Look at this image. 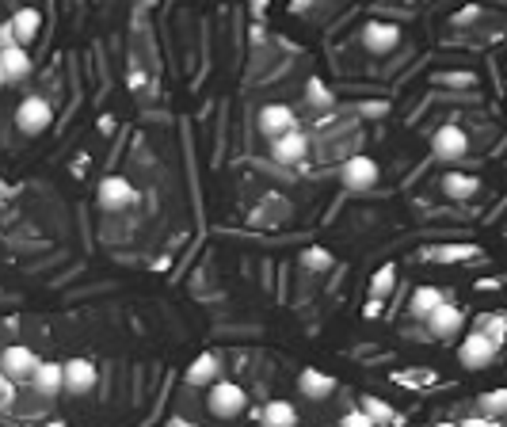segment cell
Returning a JSON list of instances; mask_svg holds the SVG:
<instances>
[{
  "instance_id": "cell-19",
  "label": "cell",
  "mask_w": 507,
  "mask_h": 427,
  "mask_svg": "<svg viewBox=\"0 0 507 427\" xmlns=\"http://www.w3.org/2000/svg\"><path fill=\"white\" fill-rule=\"evenodd\" d=\"M442 302H447V297H442L439 286H416L412 297H409V313H412L416 320H428Z\"/></svg>"
},
{
  "instance_id": "cell-12",
  "label": "cell",
  "mask_w": 507,
  "mask_h": 427,
  "mask_svg": "<svg viewBox=\"0 0 507 427\" xmlns=\"http://www.w3.org/2000/svg\"><path fill=\"white\" fill-rule=\"evenodd\" d=\"M305 153H309V138L302 130H290L271 141V157L279 164H298V161H305Z\"/></svg>"
},
{
  "instance_id": "cell-9",
  "label": "cell",
  "mask_w": 507,
  "mask_h": 427,
  "mask_svg": "<svg viewBox=\"0 0 507 427\" xmlns=\"http://www.w3.org/2000/svg\"><path fill=\"white\" fill-rule=\"evenodd\" d=\"M134 199H138V191L126 176H108L99 183V206L103 210H111V214L126 210V206H134Z\"/></svg>"
},
{
  "instance_id": "cell-11",
  "label": "cell",
  "mask_w": 507,
  "mask_h": 427,
  "mask_svg": "<svg viewBox=\"0 0 507 427\" xmlns=\"http://www.w3.org/2000/svg\"><path fill=\"white\" fill-rule=\"evenodd\" d=\"M363 47L370 54H393L400 47V27L397 24H367L363 27Z\"/></svg>"
},
{
  "instance_id": "cell-3",
  "label": "cell",
  "mask_w": 507,
  "mask_h": 427,
  "mask_svg": "<svg viewBox=\"0 0 507 427\" xmlns=\"http://www.w3.org/2000/svg\"><path fill=\"white\" fill-rule=\"evenodd\" d=\"M496 355H500V344H496L492 336L477 332V328H473V336L461 339V348H458V362H461L466 370H484V367H492Z\"/></svg>"
},
{
  "instance_id": "cell-32",
  "label": "cell",
  "mask_w": 507,
  "mask_h": 427,
  "mask_svg": "<svg viewBox=\"0 0 507 427\" xmlns=\"http://www.w3.org/2000/svg\"><path fill=\"white\" fill-rule=\"evenodd\" d=\"M484 423H489V420H484V416H473V420H461V427H484Z\"/></svg>"
},
{
  "instance_id": "cell-15",
  "label": "cell",
  "mask_w": 507,
  "mask_h": 427,
  "mask_svg": "<svg viewBox=\"0 0 507 427\" xmlns=\"http://www.w3.org/2000/svg\"><path fill=\"white\" fill-rule=\"evenodd\" d=\"M8 24H12V31H16V42L27 50L31 42L38 38V31H42V12H38V8H19V12L8 19Z\"/></svg>"
},
{
  "instance_id": "cell-22",
  "label": "cell",
  "mask_w": 507,
  "mask_h": 427,
  "mask_svg": "<svg viewBox=\"0 0 507 427\" xmlns=\"http://www.w3.org/2000/svg\"><path fill=\"white\" fill-rule=\"evenodd\" d=\"M428 255L431 260H442V264H461V260H473L481 252H477V245H447V248H431Z\"/></svg>"
},
{
  "instance_id": "cell-28",
  "label": "cell",
  "mask_w": 507,
  "mask_h": 427,
  "mask_svg": "<svg viewBox=\"0 0 507 427\" xmlns=\"http://www.w3.org/2000/svg\"><path fill=\"white\" fill-rule=\"evenodd\" d=\"M8 47H19L16 31H12V24H0V50H8Z\"/></svg>"
},
{
  "instance_id": "cell-33",
  "label": "cell",
  "mask_w": 507,
  "mask_h": 427,
  "mask_svg": "<svg viewBox=\"0 0 507 427\" xmlns=\"http://www.w3.org/2000/svg\"><path fill=\"white\" fill-rule=\"evenodd\" d=\"M252 12H256V16L267 12V0H252Z\"/></svg>"
},
{
  "instance_id": "cell-13",
  "label": "cell",
  "mask_w": 507,
  "mask_h": 427,
  "mask_svg": "<svg viewBox=\"0 0 507 427\" xmlns=\"http://www.w3.org/2000/svg\"><path fill=\"white\" fill-rule=\"evenodd\" d=\"M298 390H302V397H309V401H325V397L336 393V378L325 374V370H316V367H305V370L298 374Z\"/></svg>"
},
{
  "instance_id": "cell-18",
  "label": "cell",
  "mask_w": 507,
  "mask_h": 427,
  "mask_svg": "<svg viewBox=\"0 0 507 427\" xmlns=\"http://www.w3.org/2000/svg\"><path fill=\"white\" fill-rule=\"evenodd\" d=\"M260 423H264V427H298V409H294L290 401L274 397V401H267V404H264Z\"/></svg>"
},
{
  "instance_id": "cell-7",
  "label": "cell",
  "mask_w": 507,
  "mask_h": 427,
  "mask_svg": "<svg viewBox=\"0 0 507 427\" xmlns=\"http://www.w3.org/2000/svg\"><path fill=\"white\" fill-rule=\"evenodd\" d=\"M340 180H344V187H351V191H370V187L378 183V161L367 157V153H355V157L344 164Z\"/></svg>"
},
{
  "instance_id": "cell-25",
  "label": "cell",
  "mask_w": 507,
  "mask_h": 427,
  "mask_svg": "<svg viewBox=\"0 0 507 427\" xmlns=\"http://www.w3.org/2000/svg\"><path fill=\"white\" fill-rule=\"evenodd\" d=\"M302 264H305L309 271H328V267H332V255H328L325 248H309V252L302 255Z\"/></svg>"
},
{
  "instance_id": "cell-37",
  "label": "cell",
  "mask_w": 507,
  "mask_h": 427,
  "mask_svg": "<svg viewBox=\"0 0 507 427\" xmlns=\"http://www.w3.org/2000/svg\"><path fill=\"white\" fill-rule=\"evenodd\" d=\"M435 427H461V423H435Z\"/></svg>"
},
{
  "instance_id": "cell-2",
  "label": "cell",
  "mask_w": 507,
  "mask_h": 427,
  "mask_svg": "<svg viewBox=\"0 0 507 427\" xmlns=\"http://www.w3.org/2000/svg\"><path fill=\"white\" fill-rule=\"evenodd\" d=\"M206 404H210V412H214L218 420H233V416H241L248 409V393L237 386V381H214Z\"/></svg>"
},
{
  "instance_id": "cell-16",
  "label": "cell",
  "mask_w": 507,
  "mask_h": 427,
  "mask_svg": "<svg viewBox=\"0 0 507 427\" xmlns=\"http://www.w3.org/2000/svg\"><path fill=\"white\" fill-rule=\"evenodd\" d=\"M222 374V359L214 351H202L199 359H191V367H187V381L191 386H214Z\"/></svg>"
},
{
  "instance_id": "cell-14",
  "label": "cell",
  "mask_w": 507,
  "mask_h": 427,
  "mask_svg": "<svg viewBox=\"0 0 507 427\" xmlns=\"http://www.w3.org/2000/svg\"><path fill=\"white\" fill-rule=\"evenodd\" d=\"M31 386L38 397H57L66 390V378H61V362H38V370L31 374Z\"/></svg>"
},
{
  "instance_id": "cell-4",
  "label": "cell",
  "mask_w": 507,
  "mask_h": 427,
  "mask_svg": "<svg viewBox=\"0 0 507 427\" xmlns=\"http://www.w3.org/2000/svg\"><path fill=\"white\" fill-rule=\"evenodd\" d=\"M38 355L31 351V348H24V344H12V348H5L0 351V374H5L12 386L19 381V386H24V381H31V374L38 370Z\"/></svg>"
},
{
  "instance_id": "cell-34",
  "label": "cell",
  "mask_w": 507,
  "mask_h": 427,
  "mask_svg": "<svg viewBox=\"0 0 507 427\" xmlns=\"http://www.w3.org/2000/svg\"><path fill=\"white\" fill-rule=\"evenodd\" d=\"M42 427H69L66 420H50V423H42Z\"/></svg>"
},
{
  "instance_id": "cell-6",
  "label": "cell",
  "mask_w": 507,
  "mask_h": 427,
  "mask_svg": "<svg viewBox=\"0 0 507 427\" xmlns=\"http://www.w3.org/2000/svg\"><path fill=\"white\" fill-rule=\"evenodd\" d=\"M466 149H470V138L461 126L447 122V126H439V130L431 134V153L439 161H458V157H466Z\"/></svg>"
},
{
  "instance_id": "cell-38",
  "label": "cell",
  "mask_w": 507,
  "mask_h": 427,
  "mask_svg": "<svg viewBox=\"0 0 507 427\" xmlns=\"http://www.w3.org/2000/svg\"><path fill=\"white\" fill-rule=\"evenodd\" d=\"M141 5H157V0H141Z\"/></svg>"
},
{
  "instance_id": "cell-36",
  "label": "cell",
  "mask_w": 507,
  "mask_h": 427,
  "mask_svg": "<svg viewBox=\"0 0 507 427\" xmlns=\"http://www.w3.org/2000/svg\"><path fill=\"white\" fill-rule=\"evenodd\" d=\"M5 84H8V77H5V69H0V92H5Z\"/></svg>"
},
{
  "instance_id": "cell-24",
  "label": "cell",
  "mask_w": 507,
  "mask_h": 427,
  "mask_svg": "<svg viewBox=\"0 0 507 427\" xmlns=\"http://www.w3.org/2000/svg\"><path fill=\"white\" fill-rule=\"evenodd\" d=\"M393 283H397V271L393 267H382V271H374V279H370V297H389V290H393Z\"/></svg>"
},
{
  "instance_id": "cell-35",
  "label": "cell",
  "mask_w": 507,
  "mask_h": 427,
  "mask_svg": "<svg viewBox=\"0 0 507 427\" xmlns=\"http://www.w3.org/2000/svg\"><path fill=\"white\" fill-rule=\"evenodd\" d=\"M484 427H507L503 420H489V423H484Z\"/></svg>"
},
{
  "instance_id": "cell-20",
  "label": "cell",
  "mask_w": 507,
  "mask_h": 427,
  "mask_svg": "<svg viewBox=\"0 0 507 427\" xmlns=\"http://www.w3.org/2000/svg\"><path fill=\"white\" fill-rule=\"evenodd\" d=\"M442 191H447V199H473L477 195V176H466V172H447L442 180Z\"/></svg>"
},
{
  "instance_id": "cell-1",
  "label": "cell",
  "mask_w": 507,
  "mask_h": 427,
  "mask_svg": "<svg viewBox=\"0 0 507 427\" xmlns=\"http://www.w3.org/2000/svg\"><path fill=\"white\" fill-rule=\"evenodd\" d=\"M50 122H54V107L47 96H24L16 107V126H19V134H27V138H38L42 130H50Z\"/></svg>"
},
{
  "instance_id": "cell-23",
  "label": "cell",
  "mask_w": 507,
  "mask_h": 427,
  "mask_svg": "<svg viewBox=\"0 0 507 427\" xmlns=\"http://www.w3.org/2000/svg\"><path fill=\"white\" fill-rule=\"evenodd\" d=\"M481 416L492 420V416H507V390H492L481 397Z\"/></svg>"
},
{
  "instance_id": "cell-31",
  "label": "cell",
  "mask_w": 507,
  "mask_h": 427,
  "mask_svg": "<svg viewBox=\"0 0 507 427\" xmlns=\"http://www.w3.org/2000/svg\"><path fill=\"white\" fill-rule=\"evenodd\" d=\"M309 8H313V0H290V12H298V16L309 12Z\"/></svg>"
},
{
  "instance_id": "cell-40",
  "label": "cell",
  "mask_w": 507,
  "mask_h": 427,
  "mask_svg": "<svg viewBox=\"0 0 507 427\" xmlns=\"http://www.w3.org/2000/svg\"><path fill=\"white\" fill-rule=\"evenodd\" d=\"M298 427H309V423H298Z\"/></svg>"
},
{
  "instance_id": "cell-26",
  "label": "cell",
  "mask_w": 507,
  "mask_h": 427,
  "mask_svg": "<svg viewBox=\"0 0 507 427\" xmlns=\"http://www.w3.org/2000/svg\"><path fill=\"white\" fill-rule=\"evenodd\" d=\"M507 328V317H484V320H477V332H484V336H492L496 339V344H500V332Z\"/></svg>"
},
{
  "instance_id": "cell-21",
  "label": "cell",
  "mask_w": 507,
  "mask_h": 427,
  "mask_svg": "<svg viewBox=\"0 0 507 427\" xmlns=\"http://www.w3.org/2000/svg\"><path fill=\"white\" fill-rule=\"evenodd\" d=\"M358 412H363L374 427H386V423H397V412L389 409V404L386 401H378V397H363V409H358Z\"/></svg>"
},
{
  "instance_id": "cell-8",
  "label": "cell",
  "mask_w": 507,
  "mask_h": 427,
  "mask_svg": "<svg viewBox=\"0 0 507 427\" xmlns=\"http://www.w3.org/2000/svg\"><path fill=\"white\" fill-rule=\"evenodd\" d=\"M290 130H298V119H294V111L286 103H267L264 111H260V134L264 138H283V134H290Z\"/></svg>"
},
{
  "instance_id": "cell-39",
  "label": "cell",
  "mask_w": 507,
  "mask_h": 427,
  "mask_svg": "<svg viewBox=\"0 0 507 427\" xmlns=\"http://www.w3.org/2000/svg\"><path fill=\"white\" fill-rule=\"evenodd\" d=\"M0 210H5V195H0Z\"/></svg>"
},
{
  "instance_id": "cell-29",
  "label": "cell",
  "mask_w": 507,
  "mask_h": 427,
  "mask_svg": "<svg viewBox=\"0 0 507 427\" xmlns=\"http://www.w3.org/2000/svg\"><path fill=\"white\" fill-rule=\"evenodd\" d=\"M340 427H374V423H370L363 412H347V416L340 420Z\"/></svg>"
},
{
  "instance_id": "cell-27",
  "label": "cell",
  "mask_w": 507,
  "mask_h": 427,
  "mask_svg": "<svg viewBox=\"0 0 507 427\" xmlns=\"http://www.w3.org/2000/svg\"><path fill=\"white\" fill-rule=\"evenodd\" d=\"M305 99H309L313 107H332V92H328V89H325V84L316 80V77L309 80V96H305Z\"/></svg>"
},
{
  "instance_id": "cell-30",
  "label": "cell",
  "mask_w": 507,
  "mask_h": 427,
  "mask_svg": "<svg viewBox=\"0 0 507 427\" xmlns=\"http://www.w3.org/2000/svg\"><path fill=\"white\" fill-rule=\"evenodd\" d=\"M12 390H16V386H12L5 374H0V409H5V404H12Z\"/></svg>"
},
{
  "instance_id": "cell-5",
  "label": "cell",
  "mask_w": 507,
  "mask_h": 427,
  "mask_svg": "<svg viewBox=\"0 0 507 427\" xmlns=\"http://www.w3.org/2000/svg\"><path fill=\"white\" fill-rule=\"evenodd\" d=\"M61 378H66V393L84 397V393L96 390L99 370H96L92 359H69V362H61Z\"/></svg>"
},
{
  "instance_id": "cell-10",
  "label": "cell",
  "mask_w": 507,
  "mask_h": 427,
  "mask_svg": "<svg viewBox=\"0 0 507 427\" xmlns=\"http://www.w3.org/2000/svg\"><path fill=\"white\" fill-rule=\"evenodd\" d=\"M461 325H466V313H461L458 306H450V302H442V306L428 317V332H431L435 339H450V336H458Z\"/></svg>"
},
{
  "instance_id": "cell-17",
  "label": "cell",
  "mask_w": 507,
  "mask_h": 427,
  "mask_svg": "<svg viewBox=\"0 0 507 427\" xmlns=\"http://www.w3.org/2000/svg\"><path fill=\"white\" fill-rule=\"evenodd\" d=\"M0 69H5L8 84L12 80H27L31 69H35V61H31V54L24 47H8V50H0Z\"/></svg>"
}]
</instances>
